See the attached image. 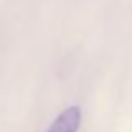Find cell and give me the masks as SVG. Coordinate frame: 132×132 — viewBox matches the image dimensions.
Masks as SVG:
<instances>
[{"label":"cell","instance_id":"6da1fadb","mask_svg":"<svg viewBox=\"0 0 132 132\" xmlns=\"http://www.w3.org/2000/svg\"><path fill=\"white\" fill-rule=\"evenodd\" d=\"M82 124V109L79 105L65 107L48 126L47 132H79Z\"/></svg>","mask_w":132,"mask_h":132}]
</instances>
